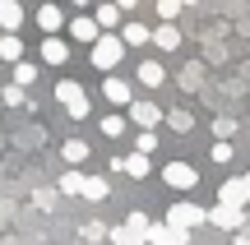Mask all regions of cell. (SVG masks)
Wrapping results in <instances>:
<instances>
[{
  "label": "cell",
  "mask_w": 250,
  "mask_h": 245,
  "mask_svg": "<svg viewBox=\"0 0 250 245\" xmlns=\"http://www.w3.org/2000/svg\"><path fill=\"white\" fill-rule=\"evenodd\" d=\"M125 51H130V46H125L121 33H111V28H102V33L88 42V60H93V70H98V74H111L125 60Z\"/></svg>",
  "instance_id": "obj_1"
},
{
  "label": "cell",
  "mask_w": 250,
  "mask_h": 245,
  "mask_svg": "<svg viewBox=\"0 0 250 245\" xmlns=\"http://www.w3.org/2000/svg\"><path fill=\"white\" fill-rule=\"evenodd\" d=\"M56 102L70 111V120H88L93 116V102H88V93H83L79 79H61L56 83Z\"/></svg>",
  "instance_id": "obj_2"
},
{
  "label": "cell",
  "mask_w": 250,
  "mask_h": 245,
  "mask_svg": "<svg viewBox=\"0 0 250 245\" xmlns=\"http://www.w3.org/2000/svg\"><path fill=\"white\" fill-rule=\"evenodd\" d=\"M162 185H167V190H176V194H190L199 185V167H190V162H167L162 167Z\"/></svg>",
  "instance_id": "obj_3"
},
{
  "label": "cell",
  "mask_w": 250,
  "mask_h": 245,
  "mask_svg": "<svg viewBox=\"0 0 250 245\" xmlns=\"http://www.w3.org/2000/svg\"><path fill=\"white\" fill-rule=\"evenodd\" d=\"M125 120H130L134 130H158L162 125V107H158V102H144V97H130Z\"/></svg>",
  "instance_id": "obj_4"
},
{
  "label": "cell",
  "mask_w": 250,
  "mask_h": 245,
  "mask_svg": "<svg viewBox=\"0 0 250 245\" xmlns=\"http://www.w3.org/2000/svg\"><path fill=\"white\" fill-rule=\"evenodd\" d=\"M111 171L130 176V181H148V171H153V153H139V148H134L130 157H111Z\"/></svg>",
  "instance_id": "obj_5"
},
{
  "label": "cell",
  "mask_w": 250,
  "mask_h": 245,
  "mask_svg": "<svg viewBox=\"0 0 250 245\" xmlns=\"http://www.w3.org/2000/svg\"><path fill=\"white\" fill-rule=\"evenodd\" d=\"M204 213H208V208H199V204H171V208H167V227L195 231L199 222H204Z\"/></svg>",
  "instance_id": "obj_6"
},
{
  "label": "cell",
  "mask_w": 250,
  "mask_h": 245,
  "mask_svg": "<svg viewBox=\"0 0 250 245\" xmlns=\"http://www.w3.org/2000/svg\"><path fill=\"white\" fill-rule=\"evenodd\" d=\"M204 222H213L218 231H236V227H246V208H236V204H213V208L204 213Z\"/></svg>",
  "instance_id": "obj_7"
},
{
  "label": "cell",
  "mask_w": 250,
  "mask_h": 245,
  "mask_svg": "<svg viewBox=\"0 0 250 245\" xmlns=\"http://www.w3.org/2000/svg\"><path fill=\"white\" fill-rule=\"evenodd\" d=\"M65 19H70V14H65L61 0H42V5H37V14H33V23L42 28V33H61Z\"/></svg>",
  "instance_id": "obj_8"
},
{
  "label": "cell",
  "mask_w": 250,
  "mask_h": 245,
  "mask_svg": "<svg viewBox=\"0 0 250 245\" xmlns=\"http://www.w3.org/2000/svg\"><path fill=\"white\" fill-rule=\"evenodd\" d=\"M37 56H42L51 70H61V65H70V42H65L61 33H46V37H42V51H37Z\"/></svg>",
  "instance_id": "obj_9"
},
{
  "label": "cell",
  "mask_w": 250,
  "mask_h": 245,
  "mask_svg": "<svg viewBox=\"0 0 250 245\" xmlns=\"http://www.w3.org/2000/svg\"><path fill=\"white\" fill-rule=\"evenodd\" d=\"M218 204L250 208V181H246V176H232V181H223V185H218Z\"/></svg>",
  "instance_id": "obj_10"
},
{
  "label": "cell",
  "mask_w": 250,
  "mask_h": 245,
  "mask_svg": "<svg viewBox=\"0 0 250 245\" xmlns=\"http://www.w3.org/2000/svg\"><path fill=\"white\" fill-rule=\"evenodd\" d=\"M134 79H139V88H162V83H167V65H162L158 56H144Z\"/></svg>",
  "instance_id": "obj_11"
},
{
  "label": "cell",
  "mask_w": 250,
  "mask_h": 245,
  "mask_svg": "<svg viewBox=\"0 0 250 245\" xmlns=\"http://www.w3.org/2000/svg\"><path fill=\"white\" fill-rule=\"evenodd\" d=\"M65 28H70V42H83V46H88L93 37L102 33V28H98V19H93L88 9H83V14H70V19H65Z\"/></svg>",
  "instance_id": "obj_12"
},
{
  "label": "cell",
  "mask_w": 250,
  "mask_h": 245,
  "mask_svg": "<svg viewBox=\"0 0 250 245\" xmlns=\"http://www.w3.org/2000/svg\"><path fill=\"white\" fill-rule=\"evenodd\" d=\"M102 97H107L111 107H130L134 88H130V83H125V79H121L116 70H111V74H102Z\"/></svg>",
  "instance_id": "obj_13"
},
{
  "label": "cell",
  "mask_w": 250,
  "mask_h": 245,
  "mask_svg": "<svg viewBox=\"0 0 250 245\" xmlns=\"http://www.w3.org/2000/svg\"><path fill=\"white\" fill-rule=\"evenodd\" d=\"M158 51H181V28H176V19H162L158 28H153V37H148Z\"/></svg>",
  "instance_id": "obj_14"
},
{
  "label": "cell",
  "mask_w": 250,
  "mask_h": 245,
  "mask_svg": "<svg viewBox=\"0 0 250 245\" xmlns=\"http://www.w3.org/2000/svg\"><path fill=\"white\" fill-rule=\"evenodd\" d=\"M148 37H153V28L144 19H121V42L125 46H148Z\"/></svg>",
  "instance_id": "obj_15"
},
{
  "label": "cell",
  "mask_w": 250,
  "mask_h": 245,
  "mask_svg": "<svg viewBox=\"0 0 250 245\" xmlns=\"http://www.w3.org/2000/svg\"><path fill=\"white\" fill-rule=\"evenodd\" d=\"M23 19H28V9L19 5V0H0V28H5V33H19Z\"/></svg>",
  "instance_id": "obj_16"
},
{
  "label": "cell",
  "mask_w": 250,
  "mask_h": 245,
  "mask_svg": "<svg viewBox=\"0 0 250 245\" xmlns=\"http://www.w3.org/2000/svg\"><path fill=\"white\" fill-rule=\"evenodd\" d=\"M88 14L98 19V28H121V19H125L116 0H102V5H88Z\"/></svg>",
  "instance_id": "obj_17"
},
{
  "label": "cell",
  "mask_w": 250,
  "mask_h": 245,
  "mask_svg": "<svg viewBox=\"0 0 250 245\" xmlns=\"http://www.w3.org/2000/svg\"><path fill=\"white\" fill-rule=\"evenodd\" d=\"M61 157H65V167H83V162H88V139H65V144H61Z\"/></svg>",
  "instance_id": "obj_18"
},
{
  "label": "cell",
  "mask_w": 250,
  "mask_h": 245,
  "mask_svg": "<svg viewBox=\"0 0 250 245\" xmlns=\"http://www.w3.org/2000/svg\"><path fill=\"white\" fill-rule=\"evenodd\" d=\"M23 37H19V33H5V37H0V65H14V60H23Z\"/></svg>",
  "instance_id": "obj_19"
},
{
  "label": "cell",
  "mask_w": 250,
  "mask_h": 245,
  "mask_svg": "<svg viewBox=\"0 0 250 245\" xmlns=\"http://www.w3.org/2000/svg\"><path fill=\"white\" fill-rule=\"evenodd\" d=\"M83 199H88V204H102V199H107V194H111V185H107V176H83Z\"/></svg>",
  "instance_id": "obj_20"
},
{
  "label": "cell",
  "mask_w": 250,
  "mask_h": 245,
  "mask_svg": "<svg viewBox=\"0 0 250 245\" xmlns=\"http://www.w3.org/2000/svg\"><path fill=\"white\" fill-rule=\"evenodd\" d=\"M162 125H171L176 134H190V130H195V116H190L186 107H176V111H162Z\"/></svg>",
  "instance_id": "obj_21"
},
{
  "label": "cell",
  "mask_w": 250,
  "mask_h": 245,
  "mask_svg": "<svg viewBox=\"0 0 250 245\" xmlns=\"http://www.w3.org/2000/svg\"><path fill=\"white\" fill-rule=\"evenodd\" d=\"M107 241H111V245H144V231H134L130 222H125V227H116V231H107Z\"/></svg>",
  "instance_id": "obj_22"
},
{
  "label": "cell",
  "mask_w": 250,
  "mask_h": 245,
  "mask_svg": "<svg viewBox=\"0 0 250 245\" xmlns=\"http://www.w3.org/2000/svg\"><path fill=\"white\" fill-rule=\"evenodd\" d=\"M232 139H213V148H208V162H213V167H227V162H232Z\"/></svg>",
  "instance_id": "obj_23"
},
{
  "label": "cell",
  "mask_w": 250,
  "mask_h": 245,
  "mask_svg": "<svg viewBox=\"0 0 250 245\" xmlns=\"http://www.w3.org/2000/svg\"><path fill=\"white\" fill-rule=\"evenodd\" d=\"M79 190H83V167H70V171L61 176V194H70V199H74Z\"/></svg>",
  "instance_id": "obj_24"
},
{
  "label": "cell",
  "mask_w": 250,
  "mask_h": 245,
  "mask_svg": "<svg viewBox=\"0 0 250 245\" xmlns=\"http://www.w3.org/2000/svg\"><path fill=\"white\" fill-rule=\"evenodd\" d=\"M14 83L33 88V83H37V65H33V60H14Z\"/></svg>",
  "instance_id": "obj_25"
},
{
  "label": "cell",
  "mask_w": 250,
  "mask_h": 245,
  "mask_svg": "<svg viewBox=\"0 0 250 245\" xmlns=\"http://www.w3.org/2000/svg\"><path fill=\"white\" fill-rule=\"evenodd\" d=\"M102 134H107V139H121L125 134V130H130V120H125V116H102Z\"/></svg>",
  "instance_id": "obj_26"
},
{
  "label": "cell",
  "mask_w": 250,
  "mask_h": 245,
  "mask_svg": "<svg viewBox=\"0 0 250 245\" xmlns=\"http://www.w3.org/2000/svg\"><path fill=\"white\" fill-rule=\"evenodd\" d=\"M158 130H134V148H139V153H158Z\"/></svg>",
  "instance_id": "obj_27"
},
{
  "label": "cell",
  "mask_w": 250,
  "mask_h": 245,
  "mask_svg": "<svg viewBox=\"0 0 250 245\" xmlns=\"http://www.w3.org/2000/svg\"><path fill=\"white\" fill-rule=\"evenodd\" d=\"M0 97H5V107H23V102H28V88H23V83H5Z\"/></svg>",
  "instance_id": "obj_28"
},
{
  "label": "cell",
  "mask_w": 250,
  "mask_h": 245,
  "mask_svg": "<svg viewBox=\"0 0 250 245\" xmlns=\"http://www.w3.org/2000/svg\"><path fill=\"white\" fill-rule=\"evenodd\" d=\"M213 139H236V120H232V116L213 120Z\"/></svg>",
  "instance_id": "obj_29"
},
{
  "label": "cell",
  "mask_w": 250,
  "mask_h": 245,
  "mask_svg": "<svg viewBox=\"0 0 250 245\" xmlns=\"http://www.w3.org/2000/svg\"><path fill=\"white\" fill-rule=\"evenodd\" d=\"M158 5V19H176L181 14V0H153Z\"/></svg>",
  "instance_id": "obj_30"
},
{
  "label": "cell",
  "mask_w": 250,
  "mask_h": 245,
  "mask_svg": "<svg viewBox=\"0 0 250 245\" xmlns=\"http://www.w3.org/2000/svg\"><path fill=\"white\" fill-rule=\"evenodd\" d=\"M107 236V227H102V222H88V227H83V241H102Z\"/></svg>",
  "instance_id": "obj_31"
},
{
  "label": "cell",
  "mask_w": 250,
  "mask_h": 245,
  "mask_svg": "<svg viewBox=\"0 0 250 245\" xmlns=\"http://www.w3.org/2000/svg\"><path fill=\"white\" fill-rule=\"evenodd\" d=\"M121 5V14H134V9H139V0H116Z\"/></svg>",
  "instance_id": "obj_32"
},
{
  "label": "cell",
  "mask_w": 250,
  "mask_h": 245,
  "mask_svg": "<svg viewBox=\"0 0 250 245\" xmlns=\"http://www.w3.org/2000/svg\"><path fill=\"white\" fill-rule=\"evenodd\" d=\"M65 5H70V9H88L93 0H65Z\"/></svg>",
  "instance_id": "obj_33"
},
{
  "label": "cell",
  "mask_w": 250,
  "mask_h": 245,
  "mask_svg": "<svg viewBox=\"0 0 250 245\" xmlns=\"http://www.w3.org/2000/svg\"><path fill=\"white\" fill-rule=\"evenodd\" d=\"M246 218H250V208H246Z\"/></svg>",
  "instance_id": "obj_34"
},
{
  "label": "cell",
  "mask_w": 250,
  "mask_h": 245,
  "mask_svg": "<svg viewBox=\"0 0 250 245\" xmlns=\"http://www.w3.org/2000/svg\"><path fill=\"white\" fill-rule=\"evenodd\" d=\"M246 181H250V171H246Z\"/></svg>",
  "instance_id": "obj_35"
}]
</instances>
